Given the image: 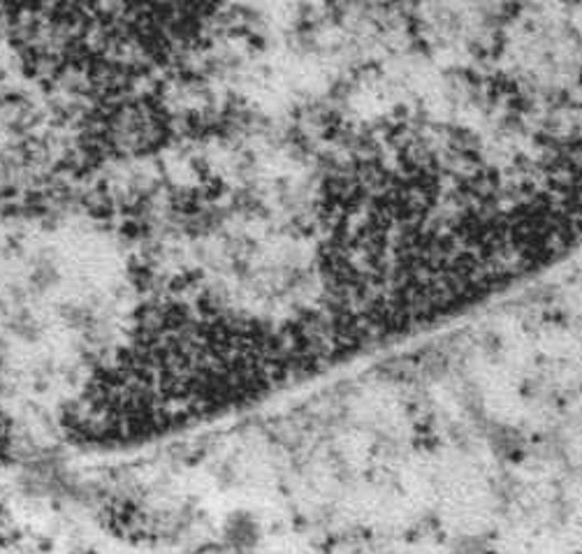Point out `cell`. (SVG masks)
<instances>
[{
	"label": "cell",
	"mask_w": 582,
	"mask_h": 554,
	"mask_svg": "<svg viewBox=\"0 0 582 554\" xmlns=\"http://www.w3.org/2000/svg\"><path fill=\"white\" fill-rule=\"evenodd\" d=\"M492 172L429 126L374 130L334 159L320 191L326 249L355 274L435 276L481 258L497 230Z\"/></svg>",
	"instance_id": "6da1fadb"
},
{
	"label": "cell",
	"mask_w": 582,
	"mask_h": 554,
	"mask_svg": "<svg viewBox=\"0 0 582 554\" xmlns=\"http://www.w3.org/2000/svg\"><path fill=\"white\" fill-rule=\"evenodd\" d=\"M193 554H237V552L230 547H223V545H207V547L196 550Z\"/></svg>",
	"instance_id": "7a4b0ae2"
}]
</instances>
